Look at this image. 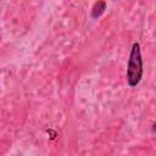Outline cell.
Listing matches in <instances>:
<instances>
[{"mask_svg": "<svg viewBox=\"0 0 156 156\" xmlns=\"http://www.w3.org/2000/svg\"><path fill=\"white\" fill-rule=\"evenodd\" d=\"M143 77V58H141V51L139 43H133L129 58H128V66H127V83L129 87H136Z\"/></svg>", "mask_w": 156, "mask_h": 156, "instance_id": "obj_1", "label": "cell"}, {"mask_svg": "<svg viewBox=\"0 0 156 156\" xmlns=\"http://www.w3.org/2000/svg\"><path fill=\"white\" fill-rule=\"evenodd\" d=\"M105 10H106V1H104V0L96 1L95 5H94L93 9H91V17H93V18L100 17V16L105 12Z\"/></svg>", "mask_w": 156, "mask_h": 156, "instance_id": "obj_2", "label": "cell"}]
</instances>
